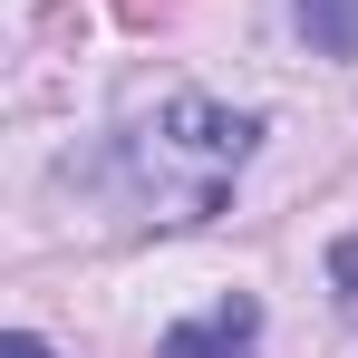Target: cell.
<instances>
[{
  "mask_svg": "<svg viewBox=\"0 0 358 358\" xmlns=\"http://www.w3.org/2000/svg\"><path fill=\"white\" fill-rule=\"evenodd\" d=\"M252 329H262V310L252 300H223L213 320H184L155 339V358H252Z\"/></svg>",
  "mask_w": 358,
  "mask_h": 358,
  "instance_id": "7a4b0ae2",
  "label": "cell"
},
{
  "mask_svg": "<svg viewBox=\"0 0 358 358\" xmlns=\"http://www.w3.org/2000/svg\"><path fill=\"white\" fill-rule=\"evenodd\" d=\"M165 145H194L213 175H233L242 155L262 145V117H233V107H213V97H175V107H165Z\"/></svg>",
  "mask_w": 358,
  "mask_h": 358,
  "instance_id": "6da1fadb",
  "label": "cell"
},
{
  "mask_svg": "<svg viewBox=\"0 0 358 358\" xmlns=\"http://www.w3.org/2000/svg\"><path fill=\"white\" fill-rule=\"evenodd\" d=\"M0 358H59V349H49L39 329H10V339H0Z\"/></svg>",
  "mask_w": 358,
  "mask_h": 358,
  "instance_id": "277c9868",
  "label": "cell"
},
{
  "mask_svg": "<svg viewBox=\"0 0 358 358\" xmlns=\"http://www.w3.org/2000/svg\"><path fill=\"white\" fill-rule=\"evenodd\" d=\"M300 10V39L320 59H358V0H291Z\"/></svg>",
  "mask_w": 358,
  "mask_h": 358,
  "instance_id": "3957f363",
  "label": "cell"
}]
</instances>
